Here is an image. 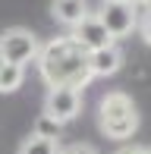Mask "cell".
<instances>
[{"label":"cell","mask_w":151,"mask_h":154,"mask_svg":"<svg viewBox=\"0 0 151 154\" xmlns=\"http://www.w3.org/2000/svg\"><path fill=\"white\" fill-rule=\"evenodd\" d=\"M88 66H91V79L113 75V72H120V66H123V51L116 44L104 47V51H94V54H88Z\"/></svg>","instance_id":"obj_8"},{"label":"cell","mask_w":151,"mask_h":154,"mask_svg":"<svg viewBox=\"0 0 151 154\" xmlns=\"http://www.w3.org/2000/svg\"><path fill=\"white\" fill-rule=\"evenodd\" d=\"M69 38L76 41V44L82 47V51H88V54H94V51H104V47H110L116 44V41L107 35V29L101 25V19L94 16V13H88L85 19H82L76 29H69Z\"/></svg>","instance_id":"obj_6"},{"label":"cell","mask_w":151,"mask_h":154,"mask_svg":"<svg viewBox=\"0 0 151 154\" xmlns=\"http://www.w3.org/2000/svg\"><path fill=\"white\" fill-rule=\"evenodd\" d=\"M88 13V0H51V16L66 29H76Z\"/></svg>","instance_id":"obj_7"},{"label":"cell","mask_w":151,"mask_h":154,"mask_svg":"<svg viewBox=\"0 0 151 154\" xmlns=\"http://www.w3.org/2000/svg\"><path fill=\"white\" fill-rule=\"evenodd\" d=\"M94 16L101 19V25L107 29V35H110L113 41H120V38H126V35L135 32V25H139V6L135 3H110V0H104Z\"/></svg>","instance_id":"obj_4"},{"label":"cell","mask_w":151,"mask_h":154,"mask_svg":"<svg viewBox=\"0 0 151 154\" xmlns=\"http://www.w3.org/2000/svg\"><path fill=\"white\" fill-rule=\"evenodd\" d=\"M16 154H60V142H47V138H38V135H25L22 142H19Z\"/></svg>","instance_id":"obj_10"},{"label":"cell","mask_w":151,"mask_h":154,"mask_svg":"<svg viewBox=\"0 0 151 154\" xmlns=\"http://www.w3.org/2000/svg\"><path fill=\"white\" fill-rule=\"evenodd\" d=\"M135 32L142 35V41L151 47V10H145V16L139 19V25H135Z\"/></svg>","instance_id":"obj_12"},{"label":"cell","mask_w":151,"mask_h":154,"mask_svg":"<svg viewBox=\"0 0 151 154\" xmlns=\"http://www.w3.org/2000/svg\"><path fill=\"white\" fill-rule=\"evenodd\" d=\"M98 126L101 135L113 142H126L139 129V107L126 91H107L98 104Z\"/></svg>","instance_id":"obj_2"},{"label":"cell","mask_w":151,"mask_h":154,"mask_svg":"<svg viewBox=\"0 0 151 154\" xmlns=\"http://www.w3.org/2000/svg\"><path fill=\"white\" fill-rule=\"evenodd\" d=\"M139 6H145V10H151V0H135Z\"/></svg>","instance_id":"obj_15"},{"label":"cell","mask_w":151,"mask_h":154,"mask_svg":"<svg viewBox=\"0 0 151 154\" xmlns=\"http://www.w3.org/2000/svg\"><path fill=\"white\" fill-rule=\"evenodd\" d=\"M110 3H135V0H110Z\"/></svg>","instance_id":"obj_16"},{"label":"cell","mask_w":151,"mask_h":154,"mask_svg":"<svg viewBox=\"0 0 151 154\" xmlns=\"http://www.w3.org/2000/svg\"><path fill=\"white\" fill-rule=\"evenodd\" d=\"M38 75L47 88H76L85 91L91 85V66H88V51H82L69 35L51 38L38 51Z\"/></svg>","instance_id":"obj_1"},{"label":"cell","mask_w":151,"mask_h":154,"mask_svg":"<svg viewBox=\"0 0 151 154\" xmlns=\"http://www.w3.org/2000/svg\"><path fill=\"white\" fill-rule=\"evenodd\" d=\"M60 132H63V123H57L54 116H47V113H41L35 120V126H32V135L47 138V142H60Z\"/></svg>","instance_id":"obj_11"},{"label":"cell","mask_w":151,"mask_h":154,"mask_svg":"<svg viewBox=\"0 0 151 154\" xmlns=\"http://www.w3.org/2000/svg\"><path fill=\"white\" fill-rule=\"evenodd\" d=\"M116 154H151V148L148 145H123Z\"/></svg>","instance_id":"obj_14"},{"label":"cell","mask_w":151,"mask_h":154,"mask_svg":"<svg viewBox=\"0 0 151 154\" xmlns=\"http://www.w3.org/2000/svg\"><path fill=\"white\" fill-rule=\"evenodd\" d=\"M25 82V69L13 66V63H0V94H13L19 91Z\"/></svg>","instance_id":"obj_9"},{"label":"cell","mask_w":151,"mask_h":154,"mask_svg":"<svg viewBox=\"0 0 151 154\" xmlns=\"http://www.w3.org/2000/svg\"><path fill=\"white\" fill-rule=\"evenodd\" d=\"M60 154H98V151L88 142H72V145H66V148H60Z\"/></svg>","instance_id":"obj_13"},{"label":"cell","mask_w":151,"mask_h":154,"mask_svg":"<svg viewBox=\"0 0 151 154\" xmlns=\"http://www.w3.org/2000/svg\"><path fill=\"white\" fill-rule=\"evenodd\" d=\"M0 63H3V57H0Z\"/></svg>","instance_id":"obj_17"},{"label":"cell","mask_w":151,"mask_h":154,"mask_svg":"<svg viewBox=\"0 0 151 154\" xmlns=\"http://www.w3.org/2000/svg\"><path fill=\"white\" fill-rule=\"evenodd\" d=\"M38 51H41V41L29 29H10L0 35V57H3V63H13V66L25 69L29 63L38 60Z\"/></svg>","instance_id":"obj_3"},{"label":"cell","mask_w":151,"mask_h":154,"mask_svg":"<svg viewBox=\"0 0 151 154\" xmlns=\"http://www.w3.org/2000/svg\"><path fill=\"white\" fill-rule=\"evenodd\" d=\"M44 113L54 116L57 123H69L82 113V91L76 88H47Z\"/></svg>","instance_id":"obj_5"}]
</instances>
